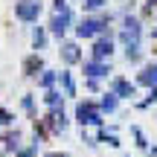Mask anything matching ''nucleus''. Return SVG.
<instances>
[{"label": "nucleus", "instance_id": "0eeeda50", "mask_svg": "<svg viewBox=\"0 0 157 157\" xmlns=\"http://www.w3.org/2000/svg\"><path fill=\"white\" fill-rule=\"evenodd\" d=\"M58 52H61V58H64L67 64H76L78 58H82V52H78V44H73V41L61 44V50H58Z\"/></svg>", "mask_w": 157, "mask_h": 157}, {"label": "nucleus", "instance_id": "9b49d317", "mask_svg": "<svg viewBox=\"0 0 157 157\" xmlns=\"http://www.w3.org/2000/svg\"><path fill=\"white\" fill-rule=\"evenodd\" d=\"M58 78H61V87H64V93H67V96H73V93H76V87H73V76H70V73H61Z\"/></svg>", "mask_w": 157, "mask_h": 157}, {"label": "nucleus", "instance_id": "f257e3e1", "mask_svg": "<svg viewBox=\"0 0 157 157\" xmlns=\"http://www.w3.org/2000/svg\"><path fill=\"white\" fill-rule=\"evenodd\" d=\"M70 21H73L70 6L64 3V0H56V12H52V21H50L52 35H64V32H67V26H70Z\"/></svg>", "mask_w": 157, "mask_h": 157}, {"label": "nucleus", "instance_id": "f3484780", "mask_svg": "<svg viewBox=\"0 0 157 157\" xmlns=\"http://www.w3.org/2000/svg\"><path fill=\"white\" fill-rule=\"evenodd\" d=\"M17 140H21V134L15 131V134H9V137H6V146H9V148H17V146H21Z\"/></svg>", "mask_w": 157, "mask_h": 157}, {"label": "nucleus", "instance_id": "6e6552de", "mask_svg": "<svg viewBox=\"0 0 157 157\" xmlns=\"http://www.w3.org/2000/svg\"><path fill=\"white\" fill-rule=\"evenodd\" d=\"M84 73H87L90 78H99V76H108L111 70H108V64H102V61H87L84 64Z\"/></svg>", "mask_w": 157, "mask_h": 157}, {"label": "nucleus", "instance_id": "2eb2a0df", "mask_svg": "<svg viewBox=\"0 0 157 157\" xmlns=\"http://www.w3.org/2000/svg\"><path fill=\"white\" fill-rule=\"evenodd\" d=\"M52 82H56V73H52V70H47V73L41 76V87H52Z\"/></svg>", "mask_w": 157, "mask_h": 157}, {"label": "nucleus", "instance_id": "20e7f679", "mask_svg": "<svg viewBox=\"0 0 157 157\" xmlns=\"http://www.w3.org/2000/svg\"><path fill=\"white\" fill-rule=\"evenodd\" d=\"M38 15H41V3L38 0H21V3H15V17L17 21L32 23V21H38Z\"/></svg>", "mask_w": 157, "mask_h": 157}, {"label": "nucleus", "instance_id": "9d476101", "mask_svg": "<svg viewBox=\"0 0 157 157\" xmlns=\"http://www.w3.org/2000/svg\"><path fill=\"white\" fill-rule=\"evenodd\" d=\"M137 82H140V84H157V64L146 67L140 76H137Z\"/></svg>", "mask_w": 157, "mask_h": 157}, {"label": "nucleus", "instance_id": "aec40b11", "mask_svg": "<svg viewBox=\"0 0 157 157\" xmlns=\"http://www.w3.org/2000/svg\"><path fill=\"white\" fill-rule=\"evenodd\" d=\"M47 157H67V154H61V151H56V154H47Z\"/></svg>", "mask_w": 157, "mask_h": 157}, {"label": "nucleus", "instance_id": "dca6fc26", "mask_svg": "<svg viewBox=\"0 0 157 157\" xmlns=\"http://www.w3.org/2000/svg\"><path fill=\"white\" fill-rule=\"evenodd\" d=\"M47 105H50V108H58V105H61V99H58L56 90H50V93H47Z\"/></svg>", "mask_w": 157, "mask_h": 157}, {"label": "nucleus", "instance_id": "f03ea898", "mask_svg": "<svg viewBox=\"0 0 157 157\" xmlns=\"http://www.w3.org/2000/svg\"><path fill=\"white\" fill-rule=\"evenodd\" d=\"M119 38H122V44L128 47V50H134V47H140V38H143V26L137 17H125L122 29H119Z\"/></svg>", "mask_w": 157, "mask_h": 157}, {"label": "nucleus", "instance_id": "ddd939ff", "mask_svg": "<svg viewBox=\"0 0 157 157\" xmlns=\"http://www.w3.org/2000/svg\"><path fill=\"white\" fill-rule=\"evenodd\" d=\"M44 41H47L44 29H35V32H32V44H35V47H38V50H41V47H44Z\"/></svg>", "mask_w": 157, "mask_h": 157}, {"label": "nucleus", "instance_id": "7ed1b4c3", "mask_svg": "<svg viewBox=\"0 0 157 157\" xmlns=\"http://www.w3.org/2000/svg\"><path fill=\"white\" fill-rule=\"evenodd\" d=\"M108 17H111V15H108ZM108 17H84V21L76 26V35H78V38H93V35L105 32Z\"/></svg>", "mask_w": 157, "mask_h": 157}, {"label": "nucleus", "instance_id": "6ab92c4d", "mask_svg": "<svg viewBox=\"0 0 157 157\" xmlns=\"http://www.w3.org/2000/svg\"><path fill=\"white\" fill-rule=\"evenodd\" d=\"M6 122H12V117H9L6 111H0V125H6Z\"/></svg>", "mask_w": 157, "mask_h": 157}, {"label": "nucleus", "instance_id": "423d86ee", "mask_svg": "<svg viewBox=\"0 0 157 157\" xmlns=\"http://www.w3.org/2000/svg\"><path fill=\"white\" fill-rule=\"evenodd\" d=\"M113 52V41L111 38H99L93 44V61H105V58H111Z\"/></svg>", "mask_w": 157, "mask_h": 157}, {"label": "nucleus", "instance_id": "39448f33", "mask_svg": "<svg viewBox=\"0 0 157 157\" xmlns=\"http://www.w3.org/2000/svg\"><path fill=\"white\" fill-rule=\"evenodd\" d=\"M76 119L82 125H99L102 122V113H99V108H96L93 102H82V105L76 108Z\"/></svg>", "mask_w": 157, "mask_h": 157}, {"label": "nucleus", "instance_id": "f8f14e48", "mask_svg": "<svg viewBox=\"0 0 157 157\" xmlns=\"http://www.w3.org/2000/svg\"><path fill=\"white\" fill-rule=\"evenodd\" d=\"M117 99H119L117 93H105V99H102V111H113V108H117Z\"/></svg>", "mask_w": 157, "mask_h": 157}, {"label": "nucleus", "instance_id": "412c9836", "mask_svg": "<svg viewBox=\"0 0 157 157\" xmlns=\"http://www.w3.org/2000/svg\"><path fill=\"white\" fill-rule=\"evenodd\" d=\"M151 3H154V6H157V0H151Z\"/></svg>", "mask_w": 157, "mask_h": 157}, {"label": "nucleus", "instance_id": "a211bd4d", "mask_svg": "<svg viewBox=\"0 0 157 157\" xmlns=\"http://www.w3.org/2000/svg\"><path fill=\"white\" fill-rule=\"evenodd\" d=\"M35 148H38V143H32V146H29V148H26V151H21V154H17V157H32V154H35Z\"/></svg>", "mask_w": 157, "mask_h": 157}, {"label": "nucleus", "instance_id": "4468645a", "mask_svg": "<svg viewBox=\"0 0 157 157\" xmlns=\"http://www.w3.org/2000/svg\"><path fill=\"white\" fill-rule=\"evenodd\" d=\"M105 3H108V0H84V9H87V12H96V9H102Z\"/></svg>", "mask_w": 157, "mask_h": 157}, {"label": "nucleus", "instance_id": "1a4fd4ad", "mask_svg": "<svg viewBox=\"0 0 157 157\" xmlns=\"http://www.w3.org/2000/svg\"><path fill=\"white\" fill-rule=\"evenodd\" d=\"M113 93L122 96V99H125V96H134V84L125 82V78H113Z\"/></svg>", "mask_w": 157, "mask_h": 157}]
</instances>
